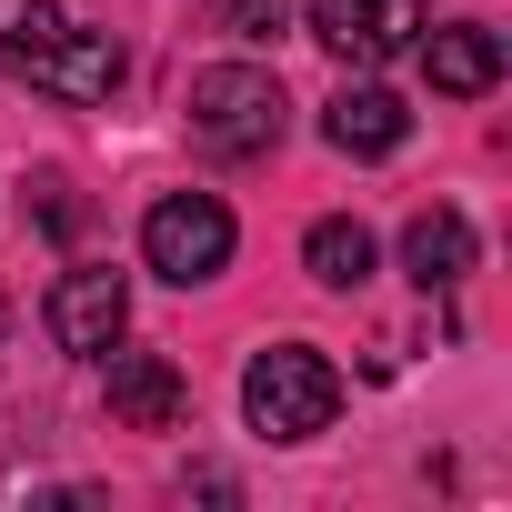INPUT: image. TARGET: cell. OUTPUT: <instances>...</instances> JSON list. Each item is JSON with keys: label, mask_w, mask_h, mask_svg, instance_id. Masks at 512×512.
<instances>
[{"label": "cell", "mask_w": 512, "mask_h": 512, "mask_svg": "<svg viewBox=\"0 0 512 512\" xmlns=\"http://www.w3.org/2000/svg\"><path fill=\"white\" fill-rule=\"evenodd\" d=\"M282 121H292V101H282L272 71H251V61L191 71V151H211V161H262V151L282 141Z\"/></svg>", "instance_id": "obj_1"}, {"label": "cell", "mask_w": 512, "mask_h": 512, "mask_svg": "<svg viewBox=\"0 0 512 512\" xmlns=\"http://www.w3.org/2000/svg\"><path fill=\"white\" fill-rule=\"evenodd\" d=\"M241 412H251L262 442H312L342 412V372L312 342H272V352H251V372H241Z\"/></svg>", "instance_id": "obj_2"}, {"label": "cell", "mask_w": 512, "mask_h": 512, "mask_svg": "<svg viewBox=\"0 0 512 512\" xmlns=\"http://www.w3.org/2000/svg\"><path fill=\"white\" fill-rule=\"evenodd\" d=\"M231 241H241V231H231V211H221L211 191H161V201L141 211V262H151L161 282H181V292L231 272Z\"/></svg>", "instance_id": "obj_3"}, {"label": "cell", "mask_w": 512, "mask_h": 512, "mask_svg": "<svg viewBox=\"0 0 512 512\" xmlns=\"http://www.w3.org/2000/svg\"><path fill=\"white\" fill-rule=\"evenodd\" d=\"M41 332H51L71 362H101V352L131 332V282H121V272H101V262L61 272V282H51V302H41Z\"/></svg>", "instance_id": "obj_4"}, {"label": "cell", "mask_w": 512, "mask_h": 512, "mask_svg": "<svg viewBox=\"0 0 512 512\" xmlns=\"http://www.w3.org/2000/svg\"><path fill=\"white\" fill-rule=\"evenodd\" d=\"M312 41L352 71H382L422 41V0H312Z\"/></svg>", "instance_id": "obj_5"}, {"label": "cell", "mask_w": 512, "mask_h": 512, "mask_svg": "<svg viewBox=\"0 0 512 512\" xmlns=\"http://www.w3.org/2000/svg\"><path fill=\"white\" fill-rule=\"evenodd\" d=\"M322 141H332L342 161H392V151L412 141V111H402V91H382V81H342L332 111H322Z\"/></svg>", "instance_id": "obj_6"}, {"label": "cell", "mask_w": 512, "mask_h": 512, "mask_svg": "<svg viewBox=\"0 0 512 512\" xmlns=\"http://www.w3.org/2000/svg\"><path fill=\"white\" fill-rule=\"evenodd\" d=\"M111 362V412L131 422V432H181V412H191V382L171 372V352H101Z\"/></svg>", "instance_id": "obj_7"}, {"label": "cell", "mask_w": 512, "mask_h": 512, "mask_svg": "<svg viewBox=\"0 0 512 512\" xmlns=\"http://www.w3.org/2000/svg\"><path fill=\"white\" fill-rule=\"evenodd\" d=\"M121 71H131V61H121V41H111V31H61V51L31 71V91H51V101H71V111H81V101H111V91H121Z\"/></svg>", "instance_id": "obj_8"}, {"label": "cell", "mask_w": 512, "mask_h": 512, "mask_svg": "<svg viewBox=\"0 0 512 512\" xmlns=\"http://www.w3.org/2000/svg\"><path fill=\"white\" fill-rule=\"evenodd\" d=\"M422 71H432V91L482 101V91L502 81V31H482V21H442V31H422Z\"/></svg>", "instance_id": "obj_9"}, {"label": "cell", "mask_w": 512, "mask_h": 512, "mask_svg": "<svg viewBox=\"0 0 512 512\" xmlns=\"http://www.w3.org/2000/svg\"><path fill=\"white\" fill-rule=\"evenodd\" d=\"M402 272H412L422 292H452V282L472 272V221H462V211H412V231H402Z\"/></svg>", "instance_id": "obj_10"}, {"label": "cell", "mask_w": 512, "mask_h": 512, "mask_svg": "<svg viewBox=\"0 0 512 512\" xmlns=\"http://www.w3.org/2000/svg\"><path fill=\"white\" fill-rule=\"evenodd\" d=\"M302 272H312L322 292H362V282H372V231H362V221H342V211H332V221H312Z\"/></svg>", "instance_id": "obj_11"}, {"label": "cell", "mask_w": 512, "mask_h": 512, "mask_svg": "<svg viewBox=\"0 0 512 512\" xmlns=\"http://www.w3.org/2000/svg\"><path fill=\"white\" fill-rule=\"evenodd\" d=\"M61 0H0V71H11V81H31L51 51H61Z\"/></svg>", "instance_id": "obj_12"}, {"label": "cell", "mask_w": 512, "mask_h": 512, "mask_svg": "<svg viewBox=\"0 0 512 512\" xmlns=\"http://www.w3.org/2000/svg\"><path fill=\"white\" fill-rule=\"evenodd\" d=\"M282 11H292V0H211V31H231V41H272Z\"/></svg>", "instance_id": "obj_13"}, {"label": "cell", "mask_w": 512, "mask_h": 512, "mask_svg": "<svg viewBox=\"0 0 512 512\" xmlns=\"http://www.w3.org/2000/svg\"><path fill=\"white\" fill-rule=\"evenodd\" d=\"M31 191H41V221H51V231H81V201H71L61 181H31Z\"/></svg>", "instance_id": "obj_14"}]
</instances>
